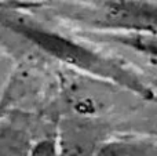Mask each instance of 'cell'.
Returning a JSON list of instances; mask_svg holds the SVG:
<instances>
[{
    "mask_svg": "<svg viewBox=\"0 0 157 156\" xmlns=\"http://www.w3.org/2000/svg\"><path fill=\"white\" fill-rule=\"evenodd\" d=\"M92 156H157V145L138 140H121L98 146Z\"/></svg>",
    "mask_w": 157,
    "mask_h": 156,
    "instance_id": "3957f363",
    "label": "cell"
},
{
    "mask_svg": "<svg viewBox=\"0 0 157 156\" xmlns=\"http://www.w3.org/2000/svg\"><path fill=\"white\" fill-rule=\"evenodd\" d=\"M29 156H58V151L55 142L51 140H44L37 142L30 148Z\"/></svg>",
    "mask_w": 157,
    "mask_h": 156,
    "instance_id": "5b68a950",
    "label": "cell"
},
{
    "mask_svg": "<svg viewBox=\"0 0 157 156\" xmlns=\"http://www.w3.org/2000/svg\"><path fill=\"white\" fill-rule=\"evenodd\" d=\"M95 25L130 33H157V2L105 0L92 11Z\"/></svg>",
    "mask_w": 157,
    "mask_h": 156,
    "instance_id": "7a4b0ae2",
    "label": "cell"
},
{
    "mask_svg": "<svg viewBox=\"0 0 157 156\" xmlns=\"http://www.w3.org/2000/svg\"><path fill=\"white\" fill-rule=\"evenodd\" d=\"M29 141L17 130H6L0 133V156H29Z\"/></svg>",
    "mask_w": 157,
    "mask_h": 156,
    "instance_id": "277c9868",
    "label": "cell"
},
{
    "mask_svg": "<svg viewBox=\"0 0 157 156\" xmlns=\"http://www.w3.org/2000/svg\"><path fill=\"white\" fill-rule=\"evenodd\" d=\"M98 2H105V0H98Z\"/></svg>",
    "mask_w": 157,
    "mask_h": 156,
    "instance_id": "8992f818",
    "label": "cell"
},
{
    "mask_svg": "<svg viewBox=\"0 0 157 156\" xmlns=\"http://www.w3.org/2000/svg\"><path fill=\"white\" fill-rule=\"evenodd\" d=\"M0 25L18 35L32 46L40 49L43 53L55 57L62 62L80 69H86L98 76L116 80L134 90L142 91V86L139 84V82L128 72L102 58L88 47H84L83 44L62 33L48 29L40 22L24 14L11 10H0Z\"/></svg>",
    "mask_w": 157,
    "mask_h": 156,
    "instance_id": "6da1fadb",
    "label": "cell"
}]
</instances>
